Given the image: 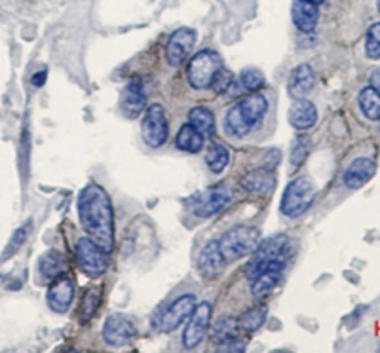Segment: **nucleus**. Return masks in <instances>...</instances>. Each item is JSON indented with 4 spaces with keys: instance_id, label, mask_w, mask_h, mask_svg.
Listing matches in <instances>:
<instances>
[{
    "instance_id": "f257e3e1",
    "label": "nucleus",
    "mask_w": 380,
    "mask_h": 353,
    "mask_svg": "<svg viewBox=\"0 0 380 353\" xmlns=\"http://www.w3.org/2000/svg\"><path fill=\"white\" fill-rule=\"evenodd\" d=\"M78 217L82 228L97 245L108 253L115 245V213L107 192L97 184H88L78 196Z\"/></svg>"
},
{
    "instance_id": "f03ea898",
    "label": "nucleus",
    "mask_w": 380,
    "mask_h": 353,
    "mask_svg": "<svg viewBox=\"0 0 380 353\" xmlns=\"http://www.w3.org/2000/svg\"><path fill=\"white\" fill-rule=\"evenodd\" d=\"M266 110H268V101L265 95H259V93L249 95L228 110L226 120H224L226 133L236 139L246 137L253 127L263 122Z\"/></svg>"
},
{
    "instance_id": "7ed1b4c3",
    "label": "nucleus",
    "mask_w": 380,
    "mask_h": 353,
    "mask_svg": "<svg viewBox=\"0 0 380 353\" xmlns=\"http://www.w3.org/2000/svg\"><path fill=\"white\" fill-rule=\"evenodd\" d=\"M316 184L308 177H297L287 184L281 196V213L285 217H300L314 204Z\"/></svg>"
},
{
    "instance_id": "20e7f679",
    "label": "nucleus",
    "mask_w": 380,
    "mask_h": 353,
    "mask_svg": "<svg viewBox=\"0 0 380 353\" xmlns=\"http://www.w3.org/2000/svg\"><path fill=\"white\" fill-rule=\"evenodd\" d=\"M259 245V230L253 226H236L226 232L219 241L224 260H238L241 256L251 255Z\"/></svg>"
},
{
    "instance_id": "39448f33",
    "label": "nucleus",
    "mask_w": 380,
    "mask_h": 353,
    "mask_svg": "<svg viewBox=\"0 0 380 353\" xmlns=\"http://www.w3.org/2000/svg\"><path fill=\"white\" fill-rule=\"evenodd\" d=\"M223 66V59L215 49H202L190 59L187 78L194 90H206L211 86L215 73Z\"/></svg>"
},
{
    "instance_id": "423d86ee",
    "label": "nucleus",
    "mask_w": 380,
    "mask_h": 353,
    "mask_svg": "<svg viewBox=\"0 0 380 353\" xmlns=\"http://www.w3.org/2000/svg\"><path fill=\"white\" fill-rule=\"evenodd\" d=\"M76 263L84 273L91 278H99L107 270V253L91 238H80L76 241Z\"/></svg>"
},
{
    "instance_id": "0eeeda50",
    "label": "nucleus",
    "mask_w": 380,
    "mask_h": 353,
    "mask_svg": "<svg viewBox=\"0 0 380 353\" xmlns=\"http://www.w3.org/2000/svg\"><path fill=\"white\" fill-rule=\"evenodd\" d=\"M285 249H287V236H283V234L261 241L253 251V258H251V263L248 264V270H246L249 280H253L257 273H261L270 263L280 260V256L283 255Z\"/></svg>"
},
{
    "instance_id": "6e6552de",
    "label": "nucleus",
    "mask_w": 380,
    "mask_h": 353,
    "mask_svg": "<svg viewBox=\"0 0 380 353\" xmlns=\"http://www.w3.org/2000/svg\"><path fill=\"white\" fill-rule=\"evenodd\" d=\"M167 120L162 105H150L141 125V135L145 145L150 148H160L167 141Z\"/></svg>"
},
{
    "instance_id": "1a4fd4ad",
    "label": "nucleus",
    "mask_w": 380,
    "mask_h": 353,
    "mask_svg": "<svg viewBox=\"0 0 380 353\" xmlns=\"http://www.w3.org/2000/svg\"><path fill=\"white\" fill-rule=\"evenodd\" d=\"M194 44H196V33L189 29V27H181L177 29L169 40H167V46H165V58H167V63L171 66H179L181 63H185L189 56L194 49Z\"/></svg>"
},
{
    "instance_id": "9d476101",
    "label": "nucleus",
    "mask_w": 380,
    "mask_h": 353,
    "mask_svg": "<svg viewBox=\"0 0 380 353\" xmlns=\"http://www.w3.org/2000/svg\"><path fill=\"white\" fill-rule=\"evenodd\" d=\"M209 321H211V304L209 302H202V304H196L194 312L190 315L189 325L182 332V344L185 348H196V345L204 340L207 332V327H209Z\"/></svg>"
},
{
    "instance_id": "9b49d317",
    "label": "nucleus",
    "mask_w": 380,
    "mask_h": 353,
    "mask_svg": "<svg viewBox=\"0 0 380 353\" xmlns=\"http://www.w3.org/2000/svg\"><path fill=\"white\" fill-rule=\"evenodd\" d=\"M137 334V329L133 325L132 319H128L126 315H110L107 321H105V327H103V338L108 345H115V348H120V345H126L128 342H132L133 338Z\"/></svg>"
},
{
    "instance_id": "f8f14e48",
    "label": "nucleus",
    "mask_w": 380,
    "mask_h": 353,
    "mask_svg": "<svg viewBox=\"0 0 380 353\" xmlns=\"http://www.w3.org/2000/svg\"><path fill=\"white\" fill-rule=\"evenodd\" d=\"M196 308V296L194 295H182L169 306L160 321V329L164 332H171L177 327H181L185 321L189 319L192 312Z\"/></svg>"
},
{
    "instance_id": "ddd939ff",
    "label": "nucleus",
    "mask_w": 380,
    "mask_h": 353,
    "mask_svg": "<svg viewBox=\"0 0 380 353\" xmlns=\"http://www.w3.org/2000/svg\"><path fill=\"white\" fill-rule=\"evenodd\" d=\"M73 298H75V283L71 278L67 276H58L54 283L48 289V306H50L51 312L65 313L71 304H73Z\"/></svg>"
},
{
    "instance_id": "4468645a",
    "label": "nucleus",
    "mask_w": 380,
    "mask_h": 353,
    "mask_svg": "<svg viewBox=\"0 0 380 353\" xmlns=\"http://www.w3.org/2000/svg\"><path fill=\"white\" fill-rule=\"evenodd\" d=\"M230 202V192L224 188V186H217V188L207 190L206 194H202L194 206V215L200 219H207V217H213L219 211H223L224 207L228 206Z\"/></svg>"
},
{
    "instance_id": "2eb2a0df",
    "label": "nucleus",
    "mask_w": 380,
    "mask_h": 353,
    "mask_svg": "<svg viewBox=\"0 0 380 353\" xmlns=\"http://www.w3.org/2000/svg\"><path fill=\"white\" fill-rule=\"evenodd\" d=\"M283 268H285V263H281V260H274L268 264L265 270L257 273L251 280V293L255 296H265L272 293L274 289L280 285Z\"/></svg>"
},
{
    "instance_id": "dca6fc26",
    "label": "nucleus",
    "mask_w": 380,
    "mask_h": 353,
    "mask_svg": "<svg viewBox=\"0 0 380 353\" xmlns=\"http://www.w3.org/2000/svg\"><path fill=\"white\" fill-rule=\"evenodd\" d=\"M377 171V165L369 158H355L344 171V184L350 190H357L371 181Z\"/></svg>"
},
{
    "instance_id": "f3484780",
    "label": "nucleus",
    "mask_w": 380,
    "mask_h": 353,
    "mask_svg": "<svg viewBox=\"0 0 380 353\" xmlns=\"http://www.w3.org/2000/svg\"><path fill=\"white\" fill-rule=\"evenodd\" d=\"M291 17L300 33H312L320 19V8L310 0H295L291 8Z\"/></svg>"
},
{
    "instance_id": "a211bd4d",
    "label": "nucleus",
    "mask_w": 380,
    "mask_h": 353,
    "mask_svg": "<svg viewBox=\"0 0 380 353\" xmlns=\"http://www.w3.org/2000/svg\"><path fill=\"white\" fill-rule=\"evenodd\" d=\"M316 76L312 66L308 63L297 65L289 74V80H287V93L291 99H300L305 97L306 93H310L314 88Z\"/></svg>"
},
{
    "instance_id": "6ab92c4d",
    "label": "nucleus",
    "mask_w": 380,
    "mask_h": 353,
    "mask_svg": "<svg viewBox=\"0 0 380 353\" xmlns=\"http://www.w3.org/2000/svg\"><path fill=\"white\" fill-rule=\"evenodd\" d=\"M200 273L204 278H217L224 268V256L221 253L219 241H209L198 256Z\"/></svg>"
},
{
    "instance_id": "aec40b11",
    "label": "nucleus",
    "mask_w": 380,
    "mask_h": 353,
    "mask_svg": "<svg viewBox=\"0 0 380 353\" xmlns=\"http://www.w3.org/2000/svg\"><path fill=\"white\" fill-rule=\"evenodd\" d=\"M318 122V108L312 101L300 97L293 101L289 108V123L295 130H310Z\"/></svg>"
},
{
    "instance_id": "412c9836",
    "label": "nucleus",
    "mask_w": 380,
    "mask_h": 353,
    "mask_svg": "<svg viewBox=\"0 0 380 353\" xmlns=\"http://www.w3.org/2000/svg\"><path fill=\"white\" fill-rule=\"evenodd\" d=\"M120 108L128 118H137L145 110V91L137 80H133L124 88L120 97Z\"/></svg>"
},
{
    "instance_id": "4be33fe9",
    "label": "nucleus",
    "mask_w": 380,
    "mask_h": 353,
    "mask_svg": "<svg viewBox=\"0 0 380 353\" xmlns=\"http://www.w3.org/2000/svg\"><path fill=\"white\" fill-rule=\"evenodd\" d=\"M175 147L182 150V152H190V154H196L204 148V135L190 123H185L177 137H175Z\"/></svg>"
},
{
    "instance_id": "5701e85b",
    "label": "nucleus",
    "mask_w": 380,
    "mask_h": 353,
    "mask_svg": "<svg viewBox=\"0 0 380 353\" xmlns=\"http://www.w3.org/2000/svg\"><path fill=\"white\" fill-rule=\"evenodd\" d=\"M274 175L270 169H257L253 173H248L241 181V186L249 192H257V194H266L274 188Z\"/></svg>"
},
{
    "instance_id": "b1692460",
    "label": "nucleus",
    "mask_w": 380,
    "mask_h": 353,
    "mask_svg": "<svg viewBox=\"0 0 380 353\" xmlns=\"http://www.w3.org/2000/svg\"><path fill=\"white\" fill-rule=\"evenodd\" d=\"M357 105L359 110L364 112L367 120L372 122H379L380 120V91H377L372 86H367L359 91V97H357Z\"/></svg>"
},
{
    "instance_id": "393cba45",
    "label": "nucleus",
    "mask_w": 380,
    "mask_h": 353,
    "mask_svg": "<svg viewBox=\"0 0 380 353\" xmlns=\"http://www.w3.org/2000/svg\"><path fill=\"white\" fill-rule=\"evenodd\" d=\"M189 123L194 125L206 137V135H211L213 130H215V116H213V112L209 108L196 107L189 112Z\"/></svg>"
},
{
    "instance_id": "a878e982",
    "label": "nucleus",
    "mask_w": 380,
    "mask_h": 353,
    "mask_svg": "<svg viewBox=\"0 0 380 353\" xmlns=\"http://www.w3.org/2000/svg\"><path fill=\"white\" fill-rule=\"evenodd\" d=\"M38 270L44 280H56L63 271V258L58 251H48L38 260Z\"/></svg>"
},
{
    "instance_id": "bb28decb",
    "label": "nucleus",
    "mask_w": 380,
    "mask_h": 353,
    "mask_svg": "<svg viewBox=\"0 0 380 353\" xmlns=\"http://www.w3.org/2000/svg\"><path fill=\"white\" fill-rule=\"evenodd\" d=\"M230 162V152L228 148L223 147V145H211L207 148L206 154V164L209 165V169L213 173H221L226 169V165Z\"/></svg>"
},
{
    "instance_id": "cd10ccee",
    "label": "nucleus",
    "mask_w": 380,
    "mask_h": 353,
    "mask_svg": "<svg viewBox=\"0 0 380 353\" xmlns=\"http://www.w3.org/2000/svg\"><path fill=\"white\" fill-rule=\"evenodd\" d=\"M236 327H238V323L232 319V317H224V319L217 321L215 327H213V332H211L213 342L215 344H223L226 340L234 338L236 337Z\"/></svg>"
},
{
    "instance_id": "c85d7f7f",
    "label": "nucleus",
    "mask_w": 380,
    "mask_h": 353,
    "mask_svg": "<svg viewBox=\"0 0 380 353\" xmlns=\"http://www.w3.org/2000/svg\"><path fill=\"white\" fill-rule=\"evenodd\" d=\"M266 321V308H251L240 317V327L248 332H253L263 327Z\"/></svg>"
},
{
    "instance_id": "c756f323",
    "label": "nucleus",
    "mask_w": 380,
    "mask_h": 353,
    "mask_svg": "<svg viewBox=\"0 0 380 353\" xmlns=\"http://www.w3.org/2000/svg\"><path fill=\"white\" fill-rule=\"evenodd\" d=\"M240 84L248 91H253V93H255V91L265 88V74L261 73L259 69H246V71L240 74Z\"/></svg>"
},
{
    "instance_id": "7c9ffc66",
    "label": "nucleus",
    "mask_w": 380,
    "mask_h": 353,
    "mask_svg": "<svg viewBox=\"0 0 380 353\" xmlns=\"http://www.w3.org/2000/svg\"><path fill=\"white\" fill-rule=\"evenodd\" d=\"M310 143H312V141L308 139V137H305V135H300V137H297V139L293 141V147H291V164L295 165V167L305 164V160L308 158V154H310V148H312Z\"/></svg>"
},
{
    "instance_id": "2f4dec72",
    "label": "nucleus",
    "mask_w": 380,
    "mask_h": 353,
    "mask_svg": "<svg viewBox=\"0 0 380 353\" xmlns=\"http://www.w3.org/2000/svg\"><path fill=\"white\" fill-rule=\"evenodd\" d=\"M232 86H234V74H232L228 69L221 66L215 73V76H213L209 88L215 91L217 95H224V93H228V90H230Z\"/></svg>"
},
{
    "instance_id": "473e14b6",
    "label": "nucleus",
    "mask_w": 380,
    "mask_h": 353,
    "mask_svg": "<svg viewBox=\"0 0 380 353\" xmlns=\"http://www.w3.org/2000/svg\"><path fill=\"white\" fill-rule=\"evenodd\" d=\"M365 53L369 59H380V23H372L367 31Z\"/></svg>"
},
{
    "instance_id": "72a5a7b5",
    "label": "nucleus",
    "mask_w": 380,
    "mask_h": 353,
    "mask_svg": "<svg viewBox=\"0 0 380 353\" xmlns=\"http://www.w3.org/2000/svg\"><path fill=\"white\" fill-rule=\"evenodd\" d=\"M101 291L97 287H91L86 295H84L82 300V308H80V312H82V321H88L95 313L97 310V306L101 302Z\"/></svg>"
},
{
    "instance_id": "f704fd0d",
    "label": "nucleus",
    "mask_w": 380,
    "mask_h": 353,
    "mask_svg": "<svg viewBox=\"0 0 380 353\" xmlns=\"http://www.w3.org/2000/svg\"><path fill=\"white\" fill-rule=\"evenodd\" d=\"M31 226H33V224H31V222H27L25 226H21V228L14 234V238H12V241L8 243V249H6V253H4V258H8V256L14 255L17 249L25 243L27 236H29V232H31Z\"/></svg>"
},
{
    "instance_id": "c9c22d12",
    "label": "nucleus",
    "mask_w": 380,
    "mask_h": 353,
    "mask_svg": "<svg viewBox=\"0 0 380 353\" xmlns=\"http://www.w3.org/2000/svg\"><path fill=\"white\" fill-rule=\"evenodd\" d=\"M46 76H48V73H46V71H38V73L33 74V78H31V84H33L34 88H42V86H44V82H46Z\"/></svg>"
},
{
    "instance_id": "e433bc0d",
    "label": "nucleus",
    "mask_w": 380,
    "mask_h": 353,
    "mask_svg": "<svg viewBox=\"0 0 380 353\" xmlns=\"http://www.w3.org/2000/svg\"><path fill=\"white\" fill-rule=\"evenodd\" d=\"M369 84H371L375 90L380 91V69H375V71H372L371 78H369Z\"/></svg>"
},
{
    "instance_id": "4c0bfd02",
    "label": "nucleus",
    "mask_w": 380,
    "mask_h": 353,
    "mask_svg": "<svg viewBox=\"0 0 380 353\" xmlns=\"http://www.w3.org/2000/svg\"><path fill=\"white\" fill-rule=\"evenodd\" d=\"M310 2H314V4H318V6H320V4H322L323 0H310Z\"/></svg>"
},
{
    "instance_id": "58836bf2",
    "label": "nucleus",
    "mask_w": 380,
    "mask_h": 353,
    "mask_svg": "<svg viewBox=\"0 0 380 353\" xmlns=\"http://www.w3.org/2000/svg\"><path fill=\"white\" fill-rule=\"evenodd\" d=\"M377 6H379V12H380V0H377Z\"/></svg>"
}]
</instances>
